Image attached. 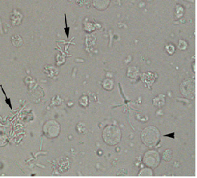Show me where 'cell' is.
Returning a JSON list of instances; mask_svg holds the SVG:
<instances>
[{"label":"cell","mask_w":197,"mask_h":178,"mask_svg":"<svg viewBox=\"0 0 197 178\" xmlns=\"http://www.w3.org/2000/svg\"><path fill=\"white\" fill-rule=\"evenodd\" d=\"M187 48H188V43H187V42H186V41L182 40V39L179 41L178 48L180 49V50L183 51V50H185Z\"/></svg>","instance_id":"cell-17"},{"label":"cell","mask_w":197,"mask_h":178,"mask_svg":"<svg viewBox=\"0 0 197 178\" xmlns=\"http://www.w3.org/2000/svg\"><path fill=\"white\" fill-rule=\"evenodd\" d=\"M141 172L145 173H142L140 176H152L153 175V173H152V171L149 168H144V169H143Z\"/></svg>","instance_id":"cell-20"},{"label":"cell","mask_w":197,"mask_h":178,"mask_svg":"<svg viewBox=\"0 0 197 178\" xmlns=\"http://www.w3.org/2000/svg\"><path fill=\"white\" fill-rule=\"evenodd\" d=\"M166 50L168 51L169 55H173L174 52H175V47H174L172 44H168V45L166 46Z\"/></svg>","instance_id":"cell-19"},{"label":"cell","mask_w":197,"mask_h":178,"mask_svg":"<svg viewBox=\"0 0 197 178\" xmlns=\"http://www.w3.org/2000/svg\"><path fill=\"white\" fill-rule=\"evenodd\" d=\"M139 74H140V72H139V69H138L137 67H129L128 71V76L129 78H133V79L137 78Z\"/></svg>","instance_id":"cell-11"},{"label":"cell","mask_w":197,"mask_h":178,"mask_svg":"<svg viewBox=\"0 0 197 178\" xmlns=\"http://www.w3.org/2000/svg\"><path fill=\"white\" fill-rule=\"evenodd\" d=\"M109 3L110 1H108V0H106V1H104V0H102V1H94L93 2L94 7L95 8H97L98 10H101V11L106 9L108 7Z\"/></svg>","instance_id":"cell-10"},{"label":"cell","mask_w":197,"mask_h":178,"mask_svg":"<svg viewBox=\"0 0 197 178\" xmlns=\"http://www.w3.org/2000/svg\"><path fill=\"white\" fill-rule=\"evenodd\" d=\"M160 139V132L155 126L145 127L141 132V140L147 147H155Z\"/></svg>","instance_id":"cell-1"},{"label":"cell","mask_w":197,"mask_h":178,"mask_svg":"<svg viewBox=\"0 0 197 178\" xmlns=\"http://www.w3.org/2000/svg\"><path fill=\"white\" fill-rule=\"evenodd\" d=\"M78 103H79V105L82 106V107H88V103H89V101H88V97L87 96H83L79 99L78 100Z\"/></svg>","instance_id":"cell-15"},{"label":"cell","mask_w":197,"mask_h":178,"mask_svg":"<svg viewBox=\"0 0 197 178\" xmlns=\"http://www.w3.org/2000/svg\"><path fill=\"white\" fill-rule=\"evenodd\" d=\"M62 103V99L60 96H55L52 99V104L54 105H60Z\"/></svg>","instance_id":"cell-18"},{"label":"cell","mask_w":197,"mask_h":178,"mask_svg":"<svg viewBox=\"0 0 197 178\" xmlns=\"http://www.w3.org/2000/svg\"><path fill=\"white\" fill-rule=\"evenodd\" d=\"M103 88L106 89V90L111 91V90H112V88H113V87H114V83H113L112 79H106L103 82Z\"/></svg>","instance_id":"cell-13"},{"label":"cell","mask_w":197,"mask_h":178,"mask_svg":"<svg viewBox=\"0 0 197 178\" xmlns=\"http://www.w3.org/2000/svg\"><path fill=\"white\" fill-rule=\"evenodd\" d=\"M180 91L182 95L187 98H193L195 93V81L191 79L183 80L180 85Z\"/></svg>","instance_id":"cell-4"},{"label":"cell","mask_w":197,"mask_h":178,"mask_svg":"<svg viewBox=\"0 0 197 178\" xmlns=\"http://www.w3.org/2000/svg\"><path fill=\"white\" fill-rule=\"evenodd\" d=\"M55 60H56V63H57V64L60 65V64H62L63 63H64L65 59H64V57H62V56H60V55H57Z\"/></svg>","instance_id":"cell-21"},{"label":"cell","mask_w":197,"mask_h":178,"mask_svg":"<svg viewBox=\"0 0 197 178\" xmlns=\"http://www.w3.org/2000/svg\"><path fill=\"white\" fill-rule=\"evenodd\" d=\"M172 158V151L171 149H167L163 153V159L166 161H170Z\"/></svg>","instance_id":"cell-14"},{"label":"cell","mask_w":197,"mask_h":178,"mask_svg":"<svg viewBox=\"0 0 197 178\" xmlns=\"http://www.w3.org/2000/svg\"><path fill=\"white\" fill-rule=\"evenodd\" d=\"M143 161V163L147 167L152 168H155L159 164L160 156H159V154L156 151L151 150V151L147 152L145 153Z\"/></svg>","instance_id":"cell-5"},{"label":"cell","mask_w":197,"mask_h":178,"mask_svg":"<svg viewBox=\"0 0 197 178\" xmlns=\"http://www.w3.org/2000/svg\"><path fill=\"white\" fill-rule=\"evenodd\" d=\"M43 132L49 138H55L60 132V124L55 120H49L43 126Z\"/></svg>","instance_id":"cell-3"},{"label":"cell","mask_w":197,"mask_h":178,"mask_svg":"<svg viewBox=\"0 0 197 178\" xmlns=\"http://www.w3.org/2000/svg\"><path fill=\"white\" fill-rule=\"evenodd\" d=\"M153 104L159 108L163 107L165 104V96L164 94H159L157 97L153 99Z\"/></svg>","instance_id":"cell-9"},{"label":"cell","mask_w":197,"mask_h":178,"mask_svg":"<svg viewBox=\"0 0 197 178\" xmlns=\"http://www.w3.org/2000/svg\"><path fill=\"white\" fill-rule=\"evenodd\" d=\"M122 137L121 131L115 125H109L103 132V138L105 143L109 145H115L120 141Z\"/></svg>","instance_id":"cell-2"},{"label":"cell","mask_w":197,"mask_h":178,"mask_svg":"<svg viewBox=\"0 0 197 178\" xmlns=\"http://www.w3.org/2000/svg\"><path fill=\"white\" fill-rule=\"evenodd\" d=\"M23 15L19 11H14L11 15V20L14 26H18L21 23Z\"/></svg>","instance_id":"cell-7"},{"label":"cell","mask_w":197,"mask_h":178,"mask_svg":"<svg viewBox=\"0 0 197 178\" xmlns=\"http://www.w3.org/2000/svg\"><path fill=\"white\" fill-rule=\"evenodd\" d=\"M77 131L78 132V133H80V134H83V133H85L87 129H86V126L83 123H79L77 125Z\"/></svg>","instance_id":"cell-16"},{"label":"cell","mask_w":197,"mask_h":178,"mask_svg":"<svg viewBox=\"0 0 197 178\" xmlns=\"http://www.w3.org/2000/svg\"><path fill=\"white\" fill-rule=\"evenodd\" d=\"M157 78V75L155 73H152V72H145L142 75V80L143 83L147 84L148 87H151L153 83L155 82V79Z\"/></svg>","instance_id":"cell-6"},{"label":"cell","mask_w":197,"mask_h":178,"mask_svg":"<svg viewBox=\"0 0 197 178\" xmlns=\"http://www.w3.org/2000/svg\"><path fill=\"white\" fill-rule=\"evenodd\" d=\"M11 43L14 47H17V48L21 47L23 45V38H21V36L18 35H13L11 38Z\"/></svg>","instance_id":"cell-12"},{"label":"cell","mask_w":197,"mask_h":178,"mask_svg":"<svg viewBox=\"0 0 197 178\" xmlns=\"http://www.w3.org/2000/svg\"><path fill=\"white\" fill-rule=\"evenodd\" d=\"M44 73H45L48 77L54 78V77L57 75L58 73H59V71H58L55 67H53V66L47 65V66L44 67Z\"/></svg>","instance_id":"cell-8"}]
</instances>
